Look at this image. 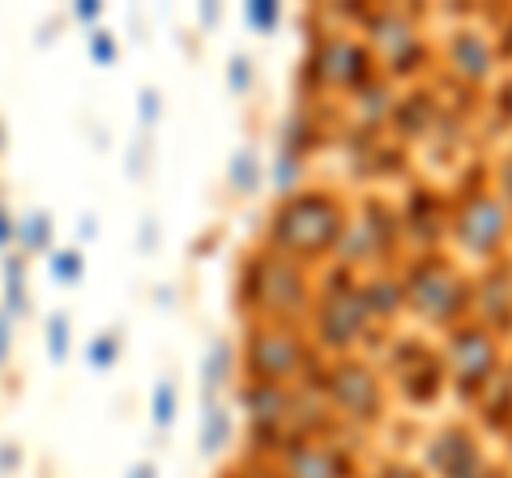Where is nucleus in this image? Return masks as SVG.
I'll return each instance as SVG.
<instances>
[{"label":"nucleus","instance_id":"obj_1","mask_svg":"<svg viewBox=\"0 0 512 478\" xmlns=\"http://www.w3.org/2000/svg\"><path fill=\"white\" fill-rule=\"evenodd\" d=\"M346 205L338 193L325 188H299L295 197H286L274 218H269V252L291 261H320L338 248L346 231Z\"/></svg>","mask_w":512,"mask_h":478},{"label":"nucleus","instance_id":"obj_2","mask_svg":"<svg viewBox=\"0 0 512 478\" xmlns=\"http://www.w3.org/2000/svg\"><path fill=\"white\" fill-rule=\"evenodd\" d=\"M402 291H406V308L414 316H423L427 325L453 329V325H461L470 316L474 286L453 261L440 257V252H427V257H419L406 269Z\"/></svg>","mask_w":512,"mask_h":478},{"label":"nucleus","instance_id":"obj_3","mask_svg":"<svg viewBox=\"0 0 512 478\" xmlns=\"http://www.w3.org/2000/svg\"><path fill=\"white\" fill-rule=\"evenodd\" d=\"M244 304L261 316V321L291 325V316H303L312 308V286L303 265L278 252H261L244 269Z\"/></svg>","mask_w":512,"mask_h":478},{"label":"nucleus","instance_id":"obj_4","mask_svg":"<svg viewBox=\"0 0 512 478\" xmlns=\"http://www.w3.org/2000/svg\"><path fill=\"white\" fill-rule=\"evenodd\" d=\"M440 363H444V376L453 380V389L466 397V402H474V393L483 389L504 363L500 333H491L487 325H478V321H461V325L448 329Z\"/></svg>","mask_w":512,"mask_h":478},{"label":"nucleus","instance_id":"obj_5","mask_svg":"<svg viewBox=\"0 0 512 478\" xmlns=\"http://www.w3.org/2000/svg\"><path fill=\"white\" fill-rule=\"evenodd\" d=\"M367 325H372V312H367V299L359 291V282L350 278V269H338L333 282L320 291V304L312 312L316 342L346 355V350L367 333Z\"/></svg>","mask_w":512,"mask_h":478},{"label":"nucleus","instance_id":"obj_6","mask_svg":"<svg viewBox=\"0 0 512 478\" xmlns=\"http://www.w3.org/2000/svg\"><path fill=\"white\" fill-rule=\"evenodd\" d=\"M308 359V342L303 333L278 321H261L248 329V346H244V372L256 385H291L303 372Z\"/></svg>","mask_w":512,"mask_h":478},{"label":"nucleus","instance_id":"obj_7","mask_svg":"<svg viewBox=\"0 0 512 478\" xmlns=\"http://www.w3.org/2000/svg\"><path fill=\"white\" fill-rule=\"evenodd\" d=\"M508 231H512V210L504 197L495 193H474L457 205L453 214V239L457 248L474 261H491L500 257V248L508 244Z\"/></svg>","mask_w":512,"mask_h":478},{"label":"nucleus","instance_id":"obj_8","mask_svg":"<svg viewBox=\"0 0 512 478\" xmlns=\"http://www.w3.org/2000/svg\"><path fill=\"white\" fill-rule=\"evenodd\" d=\"M376 56L372 47H367L363 39H350V35H329L316 43L312 52V73L320 86L329 90H342V94H359L363 86H372L376 77Z\"/></svg>","mask_w":512,"mask_h":478},{"label":"nucleus","instance_id":"obj_9","mask_svg":"<svg viewBox=\"0 0 512 478\" xmlns=\"http://www.w3.org/2000/svg\"><path fill=\"white\" fill-rule=\"evenodd\" d=\"M325 393H329V402L338 406L346 419H355V423H376L384 414V385H380V376L367 368V363L350 359V355H342L325 372Z\"/></svg>","mask_w":512,"mask_h":478},{"label":"nucleus","instance_id":"obj_10","mask_svg":"<svg viewBox=\"0 0 512 478\" xmlns=\"http://www.w3.org/2000/svg\"><path fill=\"white\" fill-rule=\"evenodd\" d=\"M367 47H372V56L380 52L384 65H389L393 73H410L419 60L427 56V47L419 39V30L410 26L406 13H393V9H380L367 18Z\"/></svg>","mask_w":512,"mask_h":478},{"label":"nucleus","instance_id":"obj_11","mask_svg":"<svg viewBox=\"0 0 512 478\" xmlns=\"http://www.w3.org/2000/svg\"><path fill=\"white\" fill-rule=\"evenodd\" d=\"M423 466L436 478H491L487 457H483L478 440L466 432V427H444V432L431 436Z\"/></svg>","mask_w":512,"mask_h":478},{"label":"nucleus","instance_id":"obj_12","mask_svg":"<svg viewBox=\"0 0 512 478\" xmlns=\"http://www.w3.org/2000/svg\"><path fill=\"white\" fill-rule=\"evenodd\" d=\"M282 470L286 478H355L350 453L333 440H286Z\"/></svg>","mask_w":512,"mask_h":478},{"label":"nucleus","instance_id":"obj_13","mask_svg":"<svg viewBox=\"0 0 512 478\" xmlns=\"http://www.w3.org/2000/svg\"><path fill=\"white\" fill-rule=\"evenodd\" d=\"M239 402H244L248 419H252V436H282L286 432V419H291V402L295 393L286 385H256L248 380L244 393H239Z\"/></svg>","mask_w":512,"mask_h":478},{"label":"nucleus","instance_id":"obj_14","mask_svg":"<svg viewBox=\"0 0 512 478\" xmlns=\"http://www.w3.org/2000/svg\"><path fill=\"white\" fill-rule=\"evenodd\" d=\"M470 312L478 325H487L491 333L504 338L512 329V269H491V274H483V282H478L470 295Z\"/></svg>","mask_w":512,"mask_h":478},{"label":"nucleus","instance_id":"obj_15","mask_svg":"<svg viewBox=\"0 0 512 478\" xmlns=\"http://www.w3.org/2000/svg\"><path fill=\"white\" fill-rule=\"evenodd\" d=\"M495 60H500V47L483 39L478 30H457L448 39V65H453L457 77H466V82H487Z\"/></svg>","mask_w":512,"mask_h":478},{"label":"nucleus","instance_id":"obj_16","mask_svg":"<svg viewBox=\"0 0 512 478\" xmlns=\"http://www.w3.org/2000/svg\"><path fill=\"white\" fill-rule=\"evenodd\" d=\"M474 406L483 414V423L495 427V432H508L512 427V376L500 368L483 389L474 393Z\"/></svg>","mask_w":512,"mask_h":478},{"label":"nucleus","instance_id":"obj_17","mask_svg":"<svg viewBox=\"0 0 512 478\" xmlns=\"http://www.w3.org/2000/svg\"><path fill=\"white\" fill-rule=\"evenodd\" d=\"M363 299H367V312H372V321H393L397 312L406 308V291H402V278H372L359 286Z\"/></svg>","mask_w":512,"mask_h":478},{"label":"nucleus","instance_id":"obj_18","mask_svg":"<svg viewBox=\"0 0 512 478\" xmlns=\"http://www.w3.org/2000/svg\"><path fill=\"white\" fill-rule=\"evenodd\" d=\"M235 368V346L231 342H214L205 350V363H201V393H205V406L218 402V389L227 385V376Z\"/></svg>","mask_w":512,"mask_h":478},{"label":"nucleus","instance_id":"obj_19","mask_svg":"<svg viewBox=\"0 0 512 478\" xmlns=\"http://www.w3.org/2000/svg\"><path fill=\"white\" fill-rule=\"evenodd\" d=\"M227 184L235 188L239 197H252L256 188L265 184V163H261V154H256L252 146H244V150L231 154V163H227Z\"/></svg>","mask_w":512,"mask_h":478},{"label":"nucleus","instance_id":"obj_20","mask_svg":"<svg viewBox=\"0 0 512 478\" xmlns=\"http://www.w3.org/2000/svg\"><path fill=\"white\" fill-rule=\"evenodd\" d=\"M227 444H231V410L210 402V406H205V419H201V453L218 457Z\"/></svg>","mask_w":512,"mask_h":478},{"label":"nucleus","instance_id":"obj_21","mask_svg":"<svg viewBox=\"0 0 512 478\" xmlns=\"http://www.w3.org/2000/svg\"><path fill=\"white\" fill-rule=\"evenodd\" d=\"M274 188L282 193V201L286 197H295L299 193V184H303V154H291V150H282L278 158H274Z\"/></svg>","mask_w":512,"mask_h":478},{"label":"nucleus","instance_id":"obj_22","mask_svg":"<svg viewBox=\"0 0 512 478\" xmlns=\"http://www.w3.org/2000/svg\"><path fill=\"white\" fill-rule=\"evenodd\" d=\"M13 231H18V239H22V244L30 248V252H43L47 244H52V218H47V214H26L22 222H13Z\"/></svg>","mask_w":512,"mask_h":478},{"label":"nucleus","instance_id":"obj_23","mask_svg":"<svg viewBox=\"0 0 512 478\" xmlns=\"http://www.w3.org/2000/svg\"><path fill=\"white\" fill-rule=\"evenodd\" d=\"M244 18H248L252 30H261V35H274L278 22H282V5H278V0H248Z\"/></svg>","mask_w":512,"mask_h":478},{"label":"nucleus","instance_id":"obj_24","mask_svg":"<svg viewBox=\"0 0 512 478\" xmlns=\"http://www.w3.org/2000/svg\"><path fill=\"white\" fill-rule=\"evenodd\" d=\"M175 406H180V393H175V385H171V380H158L154 397H150L154 423H158V427H171V423H175Z\"/></svg>","mask_w":512,"mask_h":478},{"label":"nucleus","instance_id":"obj_25","mask_svg":"<svg viewBox=\"0 0 512 478\" xmlns=\"http://www.w3.org/2000/svg\"><path fill=\"white\" fill-rule=\"evenodd\" d=\"M227 86H231V94H252V86H256V69H252V56H244V52H235L231 60H227Z\"/></svg>","mask_w":512,"mask_h":478},{"label":"nucleus","instance_id":"obj_26","mask_svg":"<svg viewBox=\"0 0 512 478\" xmlns=\"http://www.w3.org/2000/svg\"><path fill=\"white\" fill-rule=\"evenodd\" d=\"M86 359H90V368H111V363L120 359V338L116 333H99V338H94L90 346H86Z\"/></svg>","mask_w":512,"mask_h":478},{"label":"nucleus","instance_id":"obj_27","mask_svg":"<svg viewBox=\"0 0 512 478\" xmlns=\"http://www.w3.org/2000/svg\"><path fill=\"white\" fill-rule=\"evenodd\" d=\"M5 274H9V282H5V299H9V312L5 316H22V308H26V295H22V261L18 257H9L5 261Z\"/></svg>","mask_w":512,"mask_h":478},{"label":"nucleus","instance_id":"obj_28","mask_svg":"<svg viewBox=\"0 0 512 478\" xmlns=\"http://www.w3.org/2000/svg\"><path fill=\"white\" fill-rule=\"evenodd\" d=\"M47 350H52L56 363L69 355V321L64 316H52V325H47Z\"/></svg>","mask_w":512,"mask_h":478},{"label":"nucleus","instance_id":"obj_29","mask_svg":"<svg viewBox=\"0 0 512 478\" xmlns=\"http://www.w3.org/2000/svg\"><path fill=\"white\" fill-rule=\"evenodd\" d=\"M52 269L60 282H77L82 278V257L77 252H52Z\"/></svg>","mask_w":512,"mask_h":478},{"label":"nucleus","instance_id":"obj_30","mask_svg":"<svg viewBox=\"0 0 512 478\" xmlns=\"http://www.w3.org/2000/svg\"><path fill=\"white\" fill-rule=\"evenodd\" d=\"M90 56H94V65H111L120 52H116V39L107 35V30H99V35L90 39Z\"/></svg>","mask_w":512,"mask_h":478},{"label":"nucleus","instance_id":"obj_31","mask_svg":"<svg viewBox=\"0 0 512 478\" xmlns=\"http://www.w3.org/2000/svg\"><path fill=\"white\" fill-rule=\"evenodd\" d=\"M380 478H427V474L414 470V466H406V461H389V466L380 470Z\"/></svg>","mask_w":512,"mask_h":478},{"label":"nucleus","instance_id":"obj_32","mask_svg":"<svg viewBox=\"0 0 512 478\" xmlns=\"http://www.w3.org/2000/svg\"><path fill=\"white\" fill-rule=\"evenodd\" d=\"M158 120V94L146 86L141 90V124H154Z\"/></svg>","mask_w":512,"mask_h":478},{"label":"nucleus","instance_id":"obj_33","mask_svg":"<svg viewBox=\"0 0 512 478\" xmlns=\"http://www.w3.org/2000/svg\"><path fill=\"white\" fill-rule=\"evenodd\" d=\"M99 13H103V9L94 5V0H82V5L73 9V18H77V22H99Z\"/></svg>","mask_w":512,"mask_h":478},{"label":"nucleus","instance_id":"obj_34","mask_svg":"<svg viewBox=\"0 0 512 478\" xmlns=\"http://www.w3.org/2000/svg\"><path fill=\"white\" fill-rule=\"evenodd\" d=\"M9 235H13V218H9L5 210H0V248L9 244Z\"/></svg>","mask_w":512,"mask_h":478},{"label":"nucleus","instance_id":"obj_35","mask_svg":"<svg viewBox=\"0 0 512 478\" xmlns=\"http://www.w3.org/2000/svg\"><path fill=\"white\" fill-rule=\"evenodd\" d=\"M5 350H9V316H0V363H5Z\"/></svg>","mask_w":512,"mask_h":478},{"label":"nucleus","instance_id":"obj_36","mask_svg":"<svg viewBox=\"0 0 512 478\" xmlns=\"http://www.w3.org/2000/svg\"><path fill=\"white\" fill-rule=\"evenodd\" d=\"M128 478H158L154 461H141V466H133V474H128Z\"/></svg>","mask_w":512,"mask_h":478},{"label":"nucleus","instance_id":"obj_37","mask_svg":"<svg viewBox=\"0 0 512 478\" xmlns=\"http://www.w3.org/2000/svg\"><path fill=\"white\" fill-rule=\"evenodd\" d=\"M201 22H205V26H214V22H218V9H214V5H205V9H201Z\"/></svg>","mask_w":512,"mask_h":478},{"label":"nucleus","instance_id":"obj_38","mask_svg":"<svg viewBox=\"0 0 512 478\" xmlns=\"http://www.w3.org/2000/svg\"><path fill=\"white\" fill-rule=\"evenodd\" d=\"M500 103H504V111H508V116H512V82L500 90Z\"/></svg>","mask_w":512,"mask_h":478},{"label":"nucleus","instance_id":"obj_39","mask_svg":"<svg viewBox=\"0 0 512 478\" xmlns=\"http://www.w3.org/2000/svg\"><path fill=\"white\" fill-rule=\"evenodd\" d=\"M508 457H512V427H508Z\"/></svg>","mask_w":512,"mask_h":478},{"label":"nucleus","instance_id":"obj_40","mask_svg":"<svg viewBox=\"0 0 512 478\" xmlns=\"http://www.w3.org/2000/svg\"><path fill=\"white\" fill-rule=\"evenodd\" d=\"M227 478H244V474H227Z\"/></svg>","mask_w":512,"mask_h":478},{"label":"nucleus","instance_id":"obj_41","mask_svg":"<svg viewBox=\"0 0 512 478\" xmlns=\"http://www.w3.org/2000/svg\"><path fill=\"white\" fill-rule=\"evenodd\" d=\"M508 376H512V368H508Z\"/></svg>","mask_w":512,"mask_h":478}]
</instances>
